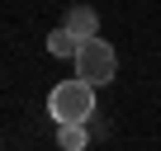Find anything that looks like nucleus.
<instances>
[{"label":"nucleus","mask_w":161,"mask_h":151,"mask_svg":"<svg viewBox=\"0 0 161 151\" xmlns=\"http://www.w3.org/2000/svg\"><path fill=\"white\" fill-rule=\"evenodd\" d=\"M62 29H66V33H71L76 43H90V38H100V19H95L90 10H71Z\"/></svg>","instance_id":"3"},{"label":"nucleus","mask_w":161,"mask_h":151,"mask_svg":"<svg viewBox=\"0 0 161 151\" xmlns=\"http://www.w3.org/2000/svg\"><path fill=\"white\" fill-rule=\"evenodd\" d=\"M57 146L62 151H86L90 146V128H57Z\"/></svg>","instance_id":"5"},{"label":"nucleus","mask_w":161,"mask_h":151,"mask_svg":"<svg viewBox=\"0 0 161 151\" xmlns=\"http://www.w3.org/2000/svg\"><path fill=\"white\" fill-rule=\"evenodd\" d=\"M47 52H52V57H71V61H76L80 43H76V38H71L66 29H52V33H47Z\"/></svg>","instance_id":"4"},{"label":"nucleus","mask_w":161,"mask_h":151,"mask_svg":"<svg viewBox=\"0 0 161 151\" xmlns=\"http://www.w3.org/2000/svg\"><path fill=\"white\" fill-rule=\"evenodd\" d=\"M47 113L57 118V128H86L90 123V113H95V90L86 85V81H62V85H52V95H47Z\"/></svg>","instance_id":"1"},{"label":"nucleus","mask_w":161,"mask_h":151,"mask_svg":"<svg viewBox=\"0 0 161 151\" xmlns=\"http://www.w3.org/2000/svg\"><path fill=\"white\" fill-rule=\"evenodd\" d=\"M114 76H119V52H114L104 38L80 43V52H76V81H86V85L95 90V85H109Z\"/></svg>","instance_id":"2"}]
</instances>
